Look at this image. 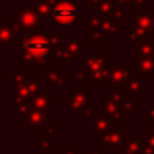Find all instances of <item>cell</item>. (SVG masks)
Masks as SVG:
<instances>
[{
    "label": "cell",
    "mask_w": 154,
    "mask_h": 154,
    "mask_svg": "<svg viewBox=\"0 0 154 154\" xmlns=\"http://www.w3.org/2000/svg\"><path fill=\"white\" fill-rule=\"evenodd\" d=\"M66 97L70 111L80 112L87 106H92V93L87 92L85 87H75L73 92L68 93Z\"/></svg>",
    "instance_id": "obj_4"
},
{
    "label": "cell",
    "mask_w": 154,
    "mask_h": 154,
    "mask_svg": "<svg viewBox=\"0 0 154 154\" xmlns=\"http://www.w3.org/2000/svg\"><path fill=\"white\" fill-rule=\"evenodd\" d=\"M147 139H149V145L154 149V130L147 131Z\"/></svg>",
    "instance_id": "obj_37"
},
{
    "label": "cell",
    "mask_w": 154,
    "mask_h": 154,
    "mask_svg": "<svg viewBox=\"0 0 154 154\" xmlns=\"http://www.w3.org/2000/svg\"><path fill=\"white\" fill-rule=\"evenodd\" d=\"M104 38H106V34H104L103 31H101V29L99 30H95V31L92 32V42L95 43H99V45H101V43H104Z\"/></svg>",
    "instance_id": "obj_30"
},
{
    "label": "cell",
    "mask_w": 154,
    "mask_h": 154,
    "mask_svg": "<svg viewBox=\"0 0 154 154\" xmlns=\"http://www.w3.org/2000/svg\"><path fill=\"white\" fill-rule=\"evenodd\" d=\"M122 108L125 112L127 111H134L135 109V104H134V100H125L122 104Z\"/></svg>",
    "instance_id": "obj_33"
},
{
    "label": "cell",
    "mask_w": 154,
    "mask_h": 154,
    "mask_svg": "<svg viewBox=\"0 0 154 154\" xmlns=\"http://www.w3.org/2000/svg\"><path fill=\"white\" fill-rule=\"evenodd\" d=\"M93 115V109H92V106H87L85 108H82L80 111V116L81 118H91Z\"/></svg>",
    "instance_id": "obj_34"
},
{
    "label": "cell",
    "mask_w": 154,
    "mask_h": 154,
    "mask_svg": "<svg viewBox=\"0 0 154 154\" xmlns=\"http://www.w3.org/2000/svg\"><path fill=\"white\" fill-rule=\"evenodd\" d=\"M111 65H112L111 57L106 56L103 50L99 51L97 56H81L80 57V66L89 70V72H93V70L101 69V68H106V66H111Z\"/></svg>",
    "instance_id": "obj_5"
},
{
    "label": "cell",
    "mask_w": 154,
    "mask_h": 154,
    "mask_svg": "<svg viewBox=\"0 0 154 154\" xmlns=\"http://www.w3.org/2000/svg\"><path fill=\"white\" fill-rule=\"evenodd\" d=\"M24 122L30 125L34 128H39L43 130L46 125L49 123V114L46 111H38V109H32L27 116H24Z\"/></svg>",
    "instance_id": "obj_7"
},
{
    "label": "cell",
    "mask_w": 154,
    "mask_h": 154,
    "mask_svg": "<svg viewBox=\"0 0 154 154\" xmlns=\"http://www.w3.org/2000/svg\"><path fill=\"white\" fill-rule=\"evenodd\" d=\"M20 61L29 69H45L49 66L48 56L53 49L51 45V32H35L27 31L20 39Z\"/></svg>",
    "instance_id": "obj_1"
},
{
    "label": "cell",
    "mask_w": 154,
    "mask_h": 154,
    "mask_svg": "<svg viewBox=\"0 0 154 154\" xmlns=\"http://www.w3.org/2000/svg\"><path fill=\"white\" fill-rule=\"evenodd\" d=\"M138 57L154 60V43L153 41H146L138 45Z\"/></svg>",
    "instance_id": "obj_19"
},
{
    "label": "cell",
    "mask_w": 154,
    "mask_h": 154,
    "mask_svg": "<svg viewBox=\"0 0 154 154\" xmlns=\"http://www.w3.org/2000/svg\"><path fill=\"white\" fill-rule=\"evenodd\" d=\"M73 76L75 80H91L92 81V73L89 70L84 69V68H77L73 70Z\"/></svg>",
    "instance_id": "obj_27"
},
{
    "label": "cell",
    "mask_w": 154,
    "mask_h": 154,
    "mask_svg": "<svg viewBox=\"0 0 154 154\" xmlns=\"http://www.w3.org/2000/svg\"><path fill=\"white\" fill-rule=\"evenodd\" d=\"M123 146H125V153L123 154H139L141 153V142H139L138 137L137 138L125 137Z\"/></svg>",
    "instance_id": "obj_18"
},
{
    "label": "cell",
    "mask_w": 154,
    "mask_h": 154,
    "mask_svg": "<svg viewBox=\"0 0 154 154\" xmlns=\"http://www.w3.org/2000/svg\"><path fill=\"white\" fill-rule=\"evenodd\" d=\"M135 69L137 73H139V75H154V60L137 57Z\"/></svg>",
    "instance_id": "obj_16"
},
{
    "label": "cell",
    "mask_w": 154,
    "mask_h": 154,
    "mask_svg": "<svg viewBox=\"0 0 154 154\" xmlns=\"http://www.w3.org/2000/svg\"><path fill=\"white\" fill-rule=\"evenodd\" d=\"M56 100L50 97L49 93H38L34 97H31V107L32 109H38V111H46L49 106H54Z\"/></svg>",
    "instance_id": "obj_12"
},
{
    "label": "cell",
    "mask_w": 154,
    "mask_h": 154,
    "mask_svg": "<svg viewBox=\"0 0 154 154\" xmlns=\"http://www.w3.org/2000/svg\"><path fill=\"white\" fill-rule=\"evenodd\" d=\"M141 76L139 73L137 75H128L126 81L123 82L120 87L123 88L125 92H131V93H139L142 91V80H141Z\"/></svg>",
    "instance_id": "obj_13"
},
{
    "label": "cell",
    "mask_w": 154,
    "mask_h": 154,
    "mask_svg": "<svg viewBox=\"0 0 154 154\" xmlns=\"http://www.w3.org/2000/svg\"><path fill=\"white\" fill-rule=\"evenodd\" d=\"M27 85H29V89L31 92V97H34L35 95L41 93V88H42V81L39 80H27Z\"/></svg>",
    "instance_id": "obj_26"
},
{
    "label": "cell",
    "mask_w": 154,
    "mask_h": 154,
    "mask_svg": "<svg viewBox=\"0 0 154 154\" xmlns=\"http://www.w3.org/2000/svg\"><path fill=\"white\" fill-rule=\"evenodd\" d=\"M101 24H103V18L101 16H93L92 19L89 20V23H88L87 26V31H95V30H99L101 29Z\"/></svg>",
    "instance_id": "obj_29"
},
{
    "label": "cell",
    "mask_w": 154,
    "mask_h": 154,
    "mask_svg": "<svg viewBox=\"0 0 154 154\" xmlns=\"http://www.w3.org/2000/svg\"><path fill=\"white\" fill-rule=\"evenodd\" d=\"M115 11H116V7H115L112 3H109L108 0H106V2H103V3H99L97 5L93 7V12L97 14L101 18L112 16L115 14Z\"/></svg>",
    "instance_id": "obj_17"
},
{
    "label": "cell",
    "mask_w": 154,
    "mask_h": 154,
    "mask_svg": "<svg viewBox=\"0 0 154 154\" xmlns=\"http://www.w3.org/2000/svg\"><path fill=\"white\" fill-rule=\"evenodd\" d=\"M122 30V19L119 18H115L114 20H103V24H101V31L106 34V37L116 35Z\"/></svg>",
    "instance_id": "obj_15"
},
{
    "label": "cell",
    "mask_w": 154,
    "mask_h": 154,
    "mask_svg": "<svg viewBox=\"0 0 154 154\" xmlns=\"http://www.w3.org/2000/svg\"><path fill=\"white\" fill-rule=\"evenodd\" d=\"M100 139L106 146L111 147V149H118L125 142V137H123L122 130H108L103 135H100Z\"/></svg>",
    "instance_id": "obj_8"
},
{
    "label": "cell",
    "mask_w": 154,
    "mask_h": 154,
    "mask_svg": "<svg viewBox=\"0 0 154 154\" xmlns=\"http://www.w3.org/2000/svg\"><path fill=\"white\" fill-rule=\"evenodd\" d=\"M43 154H51V153L49 152V150H43Z\"/></svg>",
    "instance_id": "obj_43"
},
{
    "label": "cell",
    "mask_w": 154,
    "mask_h": 154,
    "mask_svg": "<svg viewBox=\"0 0 154 154\" xmlns=\"http://www.w3.org/2000/svg\"><path fill=\"white\" fill-rule=\"evenodd\" d=\"M43 70L45 79L49 81V84L54 85V87H62V85L68 84V76L62 73V69H49V66H46Z\"/></svg>",
    "instance_id": "obj_9"
},
{
    "label": "cell",
    "mask_w": 154,
    "mask_h": 154,
    "mask_svg": "<svg viewBox=\"0 0 154 154\" xmlns=\"http://www.w3.org/2000/svg\"><path fill=\"white\" fill-rule=\"evenodd\" d=\"M20 30L12 24V26H5V20H2V30H0V43L2 49L4 50L8 43H19L20 39L18 38V32Z\"/></svg>",
    "instance_id": "obj_6"
},
{
    "label": "cell",
    "mask_w": 154,
    "mask_h": 154,
    "mask_svg": "<svg viewBox=\"0 0 154 154\" xmlns=\"http://www.w3.org/2000/svg\"><path fill=\"white\" fill-rule=\"evenodd\" d=\"M141 154H154V149L149 145V142H146V143L141 147Z\"/></svg>",
    "instance_id": "obj_35"
},
{
    "label": "cell",
    "mask_w": 154,
    "mask_h": 154,
    "mask_svg": "<svg viewBox=\"0 0 154 154\" xmlns=\"http://www.w3.org/2000/svg\"><path fill=\"white\" fill-rule=\"evenodd\" d=\"M91 154H104V149L101 147V149H96L93 150V152H91Z\"/></svg>",
    "instance_id": "obj_42"
},
{
    "label": "cell",
    "mask_w": 154,
    "mask_h": 154,
    "mask_svg": "<svg viewBox=\"0 0 154 154\" xmlns=\"http://www.w3.org/2000/svg\"><path fill=\"white\" fill-rule=\"evenodd\" d=\"M152 20H153V30H154V14L152 15Z\"/></svg>",
    "instance_id": "obj_44"
},
{
    "label": "cell",
    "mask_w": 154,
    "mask_h": 154,
    "mask_svg": "<svg viewBox=\"0 0 154 154\" xmlns=\"http://www.w3.org/2000/svg\"><path fill=\"white\" fill-rule=\"evenodd\" d=\"M127 76H128V72L123 66V62H112L111 69H109V77H108V80L112 84L122 85L126 81Z\"/></svg>",
    "instance_id": "obj_10"
},
{
    "label": "cell",
    "mask_w": 154,
    "mask_h": 154,
    "mask_svg": "<svg viewBox=\"0 0 154 154\" xmlns=\"http://www.w3.org/2000/svg\"><path fill=\"white\" fill-rule=\"evenodd\" d=\"M147 122L154 123V106L149 107V116H147Z\"/></svg>",
    "instance_id": "obj_39"
},
{
    "label": "cell",
    "mask_w": 154,
    "mask_h": 154,
    "mask_svg": "<svg viewBox=\"0 0 154 154\" xmlns=\"http://www.w3.org/2000/svg\"><path fill=\"white\" fill-rule=\"evenodd\" d=\"M61 154H81L80 149H62Z\"/></svg>",
    "instance_id": "obj_38"
},
{
    "label": "cell",
    "mask_w": 154,
    "mask_h": 154,
    "mask_svg": "<svg viewBox=\"0 0 154 154\" xmlns=\"http://www.w3.org/2000/svg\"><path fill=\"white\" fill-rule=\"evenodd\" d=\"M119 109H123L122 106L118 104L114 99H108V100L106 101V104H104V111L107 112V115L112 114V112H116V111H119Z\"/></svg>",
    "instance_id": "obj_28"
},
{
    "label": "cell",
    "mask_w": 154,
    "mask_h": 154,
    "mask_svg": "<svg viewBox=\"0 0 154 154\" xmlns=\"http://www.w3.org/2000/svg\"><path fill=\"white\" fill-rule=\"evenodd\" d=\"M114 2H115V4L119 5V7H122V5H125V4H130V0H114Z\"/></svg>",
    "instance_id": "obj_40"
},
{
    "label": "cell",
    "mask_w": 154,
    "mask_h": 154,
    "mask_svg": "<svg viewBox=\"0 0 154 154\" xmlns=\"http://www.w3.org/2000/svg\"><path fill=\"white\" fill-rule=\"evenodd\" d=\"M56 50V54H57V58H58V61H62V62H69L73 60V54L69 51V49L66 48V45L65 43H61V45L58 46L57 49H54Z\"/></svg>",
    "instance_id": "obj_21"
},
{
    "label": "cell",
    "mask_w": 154,
    "mask_h": 154,
    "mask_svg": "<svg viewBox=\"0 0 154 154\" xmlns=\"http://www.w3.org/2000/svg\"><path fill=\"white\" fill-rule=\"evenodd\" d=\"M128 41H130L131 43H134V45H139V43H142V42H146V41H149V38H147V31L143 27L138 26V24L130 26L128 27Z\"/></svg>",
    "instance_id": "obj_14"
},
{
    "label": "cell",
    "mask_w": 154,
    "mask_h": 154,
    "mask_svg": "<svg viewBox=\"0 0 154 154\" xmlns=\"http://www.w3.org/2000/svg\"><path fill=\"white\" fill-rule=\"evenodd\" d=\"M99 3H100V0H87V4L89 5V7H95Z\"/></svg>",
    "instance_id": "obj_41"
},
{
    "label": "cell",
    "mask_w": 154,
    "mask_h": 154,
    "mask_svg": "<svg viewBox=\"0 0 154 154\" xmlns=\"http://www.w3.org/2000/svg\"><path fill=\"white\" fill-rule=\"evenodd\" d=\"M37 142H38V146H39L42 150H53V149H56V143H54V142H51L50 139L48 138V135L38 137Z\"/></svg>",
    "instance_id": "obj_25"
},
{
    "label": "cell",
    "mask_w": 154,
    "mask_h": 154,
    "mask_svg": "<svg viewBox=\"0 0 154 154\" xmlns=\"http://www.w3.org/2000/svg\"><path fill=\"white\" fill-rule=\"evenodd\" d=\"M135 22L138 26L143 27L146 31L153 30V20H152V15L149 14H137L135 15Z\"/></svg>",
    "instance_id": "obj_20"
},
{
    "label": "cell",
    "mask_w": 154,
    "mask_h": 154,
    "mask_svg": "<svg viewBox=\"0 0 154 154\" xmlns=\"http://www.w3.org/2000/svg\"><path fill=\"white\" fill-rule=\"evenodd\" d=\"M123 109H119V111H116V112H112V114H109L108 115V118H109V120H111L112 123H122L123 122Z\"/></svg>",
    "instance_id": "obj_31"
},
{
    "label": "cell",
    "mask_w": 154,
    "mask_h": 154,
    "mask_svg": "<svg viewBox=\"0 0 154 154\" xmlns=\"http://www.w3.org/2000/svg\"><path fill=\"white\" fill-rule=\"evenodd\" d=\"M26 79H27V75L24 73L23 69H18V68H15V69L12 70V84H14V87H18V85L26 82Z\"/></svg>",
    "instance_id": "obj_23"
},
{
    "label": "cell",
    "mask_w": 154,
    "mask_h": 154,
    "mask_svg": "<svg viewBox=\"0 0 154 154\" xmlns=\"http://www.w3.org/2000/svg\"><path fill=\"white\" fill-rule=\"evenodd\" d=\"M130 4L133 7H146L147 0H130Z\"/></svg>",
    "instance_id": "obj_36"
},
{
    "label": "cell",
    "mask_w": 154,
    "mask_h": 154,
    "mask_svg": "<svg viewBox=\"0 0 154 154\" xmlns=\"http://www.w3.org/2000/svg\"><path fill=\"white\" fill-rule=\"evenodd\" d=\"M80 3H70V2H58L53 8L51 18L54 19L57 24L66 26V24H80Z\"/></svg>",
    "instance_id": "obj_2"
},
{
    "label": "cell",
    "mask_w": 154,
    "mask_h": 154,
    "mask_svg": "<svg viewBox=\"0 0 154 154\" xmlns=\"http://www.w3.org/2000/svg\"><path fill=\"white\" fill-rule=\"evenodd\" d=\"M123 93H125V91H123V88L120 87V85H116L114 84L111 87V99H114L115 101H116L118 104H120L122 106L123 104Z\"/></svg>",
    "instance_id": "obj_24"
},
{
    "label": "cell",
    "mask_w": 154,
    "mask_h": 154,
    "mask_svg": "<svg viewBox=\"0 0 154 154\" xmlns=\"http://www.w3.org/2000/svg\"><path fill=\"white\" fill-rule=\"evenodd\" d=\"M65 45H66V48L69 49V51L73 54V56H79L80 51L85 49V45L80 42L79 39H69Z\"/></svg>",
    "instance_id": "obj_22"
},
{
    "label": "cell",
    "mask_w": 154,
    "mask_h": 154,
    "mask_svg": "<svg viewBox=\"0 0 154 154\" xmlns=\"http://www.w3.org/2000/svg\"><path fill=\"white\" fill-rule=\"evenodd\" d=\"M111 120H109L108 115L106 111H100L97 114V118L93 120V135H103L108 130H111Z\"/></svg>",
    "instance_id": "obj_11"
},
{
    "label": "cell",
    "mask_w": 154,
    "mask_h": 154,
    "mask_svg": "<svg viewBox=\"0 0 154 154\" xmlns=\"http://www.w3.org/2000/svg\"><path fill=\"white\" fill-rule=\"evenodd\" d=\"M43 134L48 137H53L56 135V125H53V123H48V125L43 127Z\"/></svg>",
    "instance_id": "obj_32"
},
{
    "label": "cell",
    "mask_w": 154,
    "mask_h": 154,
    "mask_svg": "<svg viewBox=\"0 0 154 154\" xmlns=\"http://www.w3.org/2000/svg\"><path fill=\"white\" fill-rule=\"evenodd\" d=\"M12 24L24 32L32 31L41 24V15L34 7H24L12 15Z\"/></svg>",
    "instance_id": "obj_3"
}]
</instances>
